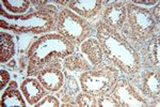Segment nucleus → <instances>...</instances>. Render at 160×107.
Wrapping results in <instances>:
<instances>
[{
	"instance_id": "f257e3e1",
	"label": "nucleus",
	"mask_w": 160,
	"mask_h": 107,
	"mask_svg": "<svg viewBox=\"0 0 160 107\" xmlns=\"http://www.w3.org/2000/svg\"><path fill=\"white\" fill-rule=\"evenodd\" d=\"M97 40L106 60L128 76H137L141 70L140 53L123 33L107 26L102 19L95 25Z\"/></svg>"
},
{
	"instance_id": "f03ea898",
	"label": "nucleus",
	"mask_w": 160,
	"mask_h": 107,
	"mask_svg": "<svg viewBox=\"0 0 160 107\" xmlns=\"http://www.w3.org/2000/svg\"><path fill=\"white\" fill-rule=\"evenodd\" d=\"M74 53V44L58 33H46L40 36L27 51L28 76H37L50 60L64 59Z\"/></svg>"
},
{
	"instance_id": "7ed1b4c3",
	"label": "nucleus",
	"mask_w": 160,
	"mask_h": 107,
	"mask_svg": "<svg viewBox=\"0 0 160 107\" xmlns=\"http://www.w3.org/2000/svg\"><path fill=\"white\" fill-rule=\"evenodd\" d=\"M1 19L0 26L7 30L17 33H47L56 29L58 12L55 6L40 8L37 11L24 15H11L4 11H0Z\"/></svg>"
},
{
	"instance_id": "20e7f679",
	"label": "nucleus",
	"mask_w": 160,
	"mask_h": 107,
	"mask_svg": "<svg viewBox=\"0 0 160 107\" xmlns=\"http://www.w3.org/2000/svg\"><path fill=\"white\" fill-rule=\"evenodd\" d=\"M118 77L120 72L117 67L102 62L98 66H93L89 71L81 73L79 85L83 92L98 98L111 92Z\"/></svg>"
},
{
	"instance_id": "39448f33",
	"label": "nucleus",
	"mask_w": 160,
	"mask_h": 107,
	"mask_svg": "<svg viewBox=\"0 0 160 107\" xmlns=\"http://www.w3.org/2000/svg\"><path fill=\"white\" fill-rule=\"evenodd\" d=\"M127 19L123 26V35L137 44L144 43L155 35L156 22L148 9L129 2L126 4Z\"/></svg>"
},
{
	"instance_id": "423d86ee",
	"label": "nucleus",
	"mask_w": 160,
	"mask_h": 107,
	"mask_svg": "<svg viewBox=\"0 0 160 107\" xmlns=\"http://www.w3.org/2000/svg\"><path fill=\"white\" fill-rule=\"evenodd\" d=\"M56 30L58 35L64 36L77 46L89 39L92 33V26L87 19L80 17L69 9H63L58 13Z\"/></svg>"
},
{
	"instance_id": "0eeeda50",
	"label": "nucleus",
	"mask_w": 160,
	"mask_h": 107,
	"mask_svg": "<svg viewBox=\"0 0 160 107\" xmlns=\"http://www.w3.org/2000/svg\"><path fill=\"white\" fill-rule=\"evenodd\" d=\"M110 93L122 107L148 106V103L140 93V91L126 78L118 77Z\"/></svg>"
},
{
	"instance_id": "6e6552de",
	"label": "nucleus",
	"mask_w": 160,
	"mask_h": 107,
	"mask_svg": "<svg viewBox=\"0 0 160 107\" xmlns=\"http://www.w3.org/2000/svg\"><path fill=\"white\" fill-rule=\"evenodd\" d=\"M38 82L49 92H58L65 83V75L62 69L61 59L50 60L45 67L38 73Z\"/></svg>"
},
{
	"instance_id": "1a4fd4ad",
	"label": "nucleus",
	"mask_w": 160,
	"mask_h": 107,
	"mask_svg": "<svg viewBox=\"0 0 160 107\" xmlns=\"http://www.w3.org/2000/svg\"><path fill=\"white\" fill-rule=\"evenodd\" d=\"M141 67L146 69H159L160 66V36L153 35L145 41L141 47Z\"/></svg>"
},
{
	"instance_id": "9d476101",
	"label": "nucleus",
	"mask_w": 160,
	"mask_h": 107,
	"mask_svg": "<svg viewBox=\"0 0 160 107\" xmlns=\"http://www.w3.org/2000/svg\"><path fill=\"white\" fill-rule=\"evenodd\" d=\"M126 19H127V12H126V6L123 2H111L106 6L102 13V22L118 32L122 31Z\"/></svg>"
},
{
	"instance_id": "9b49d317",
	"label": "nucleus",
	"mask_w": 160,
	"mask_h": 107,
	"mask_svg": "<svg viewBox=\"0 0 160 107\" xmlns=\"http://www.w3.org/2000/svg\"><path fill=\"white\" fill-rule=\"evenodd\" d=\"M140 90L143 96L157 100L160 95V71L159 69H146L141 74Z\"/></svg>"
},
{
	"instance_id": "f8f14e48",
	"label": "nucleus",
	"mask_w": 160,
	"mask_h": 107,
	"mask_svg": "<svg viewBox=\"0 0 160 107\" xmlns=\"http://www.w3.org/2000/svg\"><path fill=\"white\" fill-rule=\"evenodd\" d=\"M20 90H22V93L26 99V101L30 105L38 104L49 92L43 87V85L38 82V79H35V78L32 77H28L24 79V82L20 85Z\"/></svg>"
},
{
	"instance_id": "ddd939ff",
	"label": "nucleus",
	"mask_w": 160,
	"mask_h": 107,
	"mask_svg": "<svg viewBox=\"0 0 160 107\" xmlns=\"http://www.w3.org/2000/svg\"><path fill=\"white\" fill-rule=\"evenodd\" d=\"M104 4L102 0H71L68 9L82 18H93L100 12Z\"/></svg>"
},
{
	"instance_id": "4468645a",
	"label": "nucleus",
	"mask_w": 160,
	"mask_h": 107,
	"mask_svg": "<svg viewBox=\"0 0 160 107\" xmlns=\"http://www.w3.org/2000/svg\"><path fill=\"white\" fill-rule=\"evenodd\" d=\"M80 51L93 66H98L104 61V51L97 39L89 38L80 45Z\"/></svg>"
},
{
	"instance_id": "2eb2a0df",
	"label": "nucleus",
	"mask_w": 160,
	"mask_h": 107,
	"mask_svg": "<svg viewBox=\"0 0 160 107\" xmlns=\"http://www.w3.org/2000/svg\"><path fill=\"white\" fill-rule=\"evenodd\" d=\"M18 86L15 80H12L9 83V87L6 88L1 95V107H11V106H20L25 107L26 102L24 100V95L20 93Z\"/></svg>"
},
{
	"instance_id": "dca6fc26",
	"label": "nucleus",
	"mask_w": 160,
	"mask_h": 107,
	"mask_svg": "<svg viewBox=\"0 0 160 107\" xmlns=\"http://www.w3.org/2000/svg\"><path fill=\"white\" fill-rule=\"evenodd\" d=\"M63 67L69 72L83 73L91 69V64L88 62V59L80 54H72L63 59Z\"/></svg>"
},
{
	"instance_id": "f3484780",
	"label": "nucleus",
	"mask_w": 160,
	"mask_h": 107,
	"mask_svg": "<svg viewBox=\"0 0 160 107\" xmlns=\"http://www.w3.org/2000/svg\"><path fill=\"white\" fill-rule=\"evenodd\" d=\"M15 55V44L10 33H0V62L6 63Z\"/></svg>"
},
{
	"instance_id": "a211bd4d",
	"label": "nucleus",
	"mask_w": 160,
	"mask_h": 107,
	"mask_svg": "<svg viewBox=\"0 0 160 107\" xmlns=\"http://www.w3.org/2000/svg\"><path fill=\"white\" fill-rule=\"evenodd\" d=\"M1 2L2 6L14 15H22L29 9L31 4L29 0H1Z\"/></svg>"
},
{
	"instance_id": "6ab92c4d",
	"label": "nucleus",
	"mask_w": 160,
	"mask_h": 107,
	"mask_svg": "<svg viewBox=\"0 0 160 107\" xmlns=\"http://www.w3.org/2000/svg\"><path fill=\"white\" fill-rule=\"evenodd\" d=\"M64 75H65V83L62 87L63 93H61V94H68L72 98L73 96L76 98V95L79 93V85L77 83L75 77L71 76L68 73H64Z\"/></svg>"
},
{
	"instance_id": "aec40b11",
	"label": "nucleus",
	"mask_w": 160,
	"mask_h": 107,
	"mask_svg": "<svg viewBox=\"0 0 160 107\" xmlns=\"http://www.w3.org/2000/svg\"><path fill=\"white\" fill-rule=\"evenodd\" d=\"M78 107H97V98L87 92H79L75 98Z\"/></svg>"
},
{
	"instance_id": "412c9836",
	"label": "nucleus",
	"mask_w": 160,
	"mask_h": 107,
	"mask_svg": "<svg viewBox=\"0 0 160 107\" xmlns=\"http://www.w3.org/2000/svg\"><path fill=\"white\" fill-rule=\"evenodd\" d=\"M97 107H122L121 104L111 95V93L97 98Z\"/></svg>"
},
{
	"instance_id": "4be33fe9",
	"label": "nucleus",
	"mask_w": 160,
	"mask_h": 107,
	"mask_svg": "<svg viewBox=\"0 0 160 107\" xmlns=\"http://www.w3.org/2000/svg\"><path fill=\"white\" fill-rule=\"evenodd\" d=\"M35 107H59L61 106L59 99L55 95L47 94L44 99H42L38 104L34 105Z\"/></svg>"
},
{
	"instance_id": "5701e85b",
	"label": "nucleus",
	"mask_w": 160,
	"mask_h": 107,
	"mask_svg": "<svg viewBox=\"0 0 160 107\" xmlns=\"http://www.w3.org/2000/svg\"><path fill=\"white\" fill-rule=\"evenodd\" d=\"M61 101H62V107H71V106H77L76 101L73 100L72 96L68 94H61Z\"/></svg>"
},
{
	"instance_id": "b1692460",
	"label": "nucleus",
	"mask_w": 160,
	"mask_h": 107,
	"mask_svg": "<svg viewBox=\"0 0 160 107\" xmlns=\"http://www.w3.org/2000/svg\"><path fill=\"white\" fill-rule=\"evenodd\" d=\"M9 80H10L9 72L6 71V70H1V72H0V88L3 89L7 83H9Z\"/></svg>"
},
{
	"instance_id": "393cba45",
	"label": "nucleus",
	"mask_w": 160,
	"mask_h": 107,
	"mask_svg": "<svg viewBox=\"0 0 160 107\" xmlns=\"http://www.w3.org/2000/svg\"><path fill=\"white\" fill-rule=\"evenodd\" d=\"M159 10H160V4H159V1L157 2V4L154 7V9L151 11V14L153 18L155 19V22L157 23V24H159L160 22V15H159Z\"/></svg>"
},
{
	"instance_id": "a878e982",
	"label": "nucleus",
	"mask_w": 160,
	"mask_h": 107,
	"mask_svg": "<svg viewBox=\"0 0 160 107\" xmlns=\"http://www.w3.org/2000/svg\"><path fill=\"white\" fill-rule=\"evenodd\" d=\"M158 1H156V0H132L131 1V3L133 4H140L141 6H154V4H156Z\"/></svg>"
},
{
	"instance_id": "bb28decb",
	"label": "nucleus",
	"mask_w": 160,
	"mask_h": 107,
	"mask_svg": "<svg viewBox=\"0 0 160 107\" xmlns=\"http://www.w3.org/2000/svg\"><path fill=\"white\" fill-rule=\"evenodd\" d=\"M31 2H32L35 7H38V9L47 6V1H46V0H38V1H37V0H32Z\"/></svg>"
},
{
	"instance_id": "cd10ccee",
	"label": "nucleus",
	"mask_w": 160,
	"mask_h": 107,
	"mask_svg": "<svg viewBox=\"0 0 160 107\" xmlns=\"http://www.w3.org/2000/svg\"><path fill=\"white\" fill-rule=\"evenodd\" d=\"M56 3H58V4H61V6H68V2L69 1H66V0H56Z\"/></svg>"
}]
</instances>
